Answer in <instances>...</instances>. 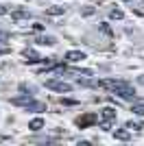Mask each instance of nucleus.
<instances>
[{"mask_svg":"<svg viewBox=\"0 0 144 146\" xmlns=\"http://www.w3.org/2000/svg\"><path fill=\"white\" fill-rule=\"evenodd\" d=\"M101 118L103 120H116V109L114 107H103L101 109Z\"/></svg>","mask_w":144,"mask_h":146,"instance_id":"4","label":"nucleus"},{"mask_svg":"<svg viewBox=\"0 0 144 146\" xmlns=\"http://www.w3.org/2000/svg\"><path fill=\"white\" fill-rule=\"evenodd\" d=\"M61 103H63V105H77L74 100H70V98H61Z\"/></svg>","mask_w":144,"mask_h":146,"instance_id":"18","label":"nucleus"},{"mask_svg":"<svg viewBox=\"0 0 144 146\" xmlns=\"http://www.w3.org/2000/svg\"><path fill=\"white\" fill-rule=\"evenodd\" d=\"M109 15H111V20H122V18H125V13L120 11V9H111Z\"/></svg>","mask_w":144,"mask_h":146,"instance_id":"15","label":"nucleus"},{"mask_svg":"<svg viewBox=\"0 0 144 146\" xmlns=\"http://www.w3.org/2000/svg\"><path fill=\"white\" fill-rule=\"evenodd\" d=\"M11 103L13 105H24V107H29V105L33 103V96H29V94H26V96H18V98H13Z\"/></svg>","mask_w":144,"mask_h":146,"instance_id":"6","label":"nucleus"},{"mask_svg":"<svg viewBox=\"0 0 144 146\" xmlns=\"http://www.w3.org/2000/svg\"><path fill=\"white\" fill-rule=\"evenodd\" d=\"M92 13H94V7H85L83 9V15H92Z\"/></svg>","mask_w":144,"mask_h":146,"instance_id":"17","label":"nucleus"},{"mask_svg":"<svg viewBox=\"0 0 144 146\" xmlns=\"http://www.w3.org/2000/svg\"><path fill=\"white\" fill-rule=\"evenodd\" d=\"M140 83H142V85H144V76H140Z\"/></svg>","mask_w":144,"mask_h":146,"instance_id":"22","label":"nucleus"},{"mask_svg":"<svg viewBox=\"0 0 144 146\" xmlns=\"http://www.w3.org/2000/svg\"><path fill=\"white\" fill-rule=\"evenodd\" d=\"M131 111L135 113V116H144V103H133Z\"/></svg>","mask_w":144,"mask_h":146,"instance_id":"11","label":"nucleus"},{"mask_svg":"<svg viewBox=\"0 0 144 146\" xmlns=\"http://www.w3.org/2000/svg\"><path fill=\"white\" fill-rule=\"evenodd\" d=\"M5 13H9V11H7V9H5V7H2V5H0V15H5Z\"/></svg>","mask_w":144,"mask_h":146,"instance_id":"20","label":"nucleus"},{"mask_svg":"<svg viewBox=\"0 0 144 146\" xmlns=\"http://www.w3.org/2000/svg\"><path fill=\"white\" fill-rule=\"evenodd\" d=\"M26 109H35V111H44V109H46V105H44V103H35V100H33V103H31L29 107H26Z\"/></svg>","mask_w":144,"mask_h":146,"instance_id":"12","label":"nucleus"},{"mask_svg":"<svg viewBox=\"0 0 144 146\" xmlns=\"http://www.w3.org/2000/svg\"><path fill=\"white\" fill-rule=\"evenodd\" d=\"M11 15H13L15 20H24V18H29V13H26V11H15V13H11Z\"/></svg>","mask_w":144,"mask_h":146,"instance_id":"16","label":"nucleus"},{"mask_svg":"<svg viewBox=\"0 0 144 146\" xmlns=\"http://www.w3.org/2000/svg\"><path fill=\"white\" fill-rule=\"evenodd\" d=\"M94 120H96V116H94V113H87V116L79 118V120H77V124H79V127H81V129H83V127H87V124H92V122H94Z\"/></svg>","mask_w":144,"mask_h":146,"instance_id":"7","label":"nucleus"},{"mask_svg":"<svg viewBox=\"0 0 144 146\" xmlns=\"http://www.w3.org/2000/svg\"><path fill=\"white\" fill-rule=\"evenodd\" d=\"M22 55H24V59H26V63H37V61H39V57H37V52H35V50H24V52H22Z\"/></svg>","mask_w":144,"mask_h":146,"instance_id":"5","label":"nucleus"},{"mask_svg":"<svg viewBox=\"0 0 144 146\" xmlns=\"http://www.w3.org/2000/svg\"><path fill=\"white\" fill-rule=\"evenodd\" d=\"M66 59L70 61V63H79V61L85 59V52H83V50H68V52H66Z\"/></svg>","mask_w":144,"mask_h":146,"instance_id":"3","label":"nucleus"},{"mask_svg":"<svg viewBox=\"0 0 144 146\" xmlns=\"http://www.w3.org/2000/svg\"><path fill=\"white\" fill-rule=\"evenodd\" d=\"M48 15H63L66 13V7H50V9H46Z\"/></svg>","mask_w":144,"mask_h":146,"instance_id":"10","label":"nucleus"},{"mask_svg":"<svg viewBox=\"0 0 144 146\" xmlns=\"http://www.w3.org/2000/svg\"><path fill=\"white\" fill-rule=\"evenodd\" d=\"M37 44H42V46H55L57 44V39L50 35H44V37H37Z\"/></svg>","mask_w":144,"mask_h":146,"instance_id":"9","label":"nucleus"},{"mask_svg":"<svg viewBox=\"0 0 144 146\" xmlns=\"http://www.w3.org/2000/svg\"><path fill=\"white\" fill-rule=\"evenodd\" d=\"M7 39H9V35H7V33H0V42H7Z\"/></svg>","mask_w":144,"mask_h":146,"instance_id":"19","label":"nucleus"},{"mask_svg":"<svg viewBox=\"0 0 144 146\" xmlns=\"http://www.w3.org/2000/svg\"><path fill=\"white\" fill-rule=\"evenodd\" d=\"M46 87H50V90H55V92H59V94H70V92H72V85H70V83H66V81H57V79L46 81Z\"/></svg>","mask_w":144,"mask_h":146,"instance_id":"2","label":"nucleus"},{"mask_svg":"<svg viewBox=\"0 0 144 146\" xmlns=\"http://www.w3.org/2000/svg\"><path fill=\"white\" fill-rule=\"evenodd\" d=\"M29 129H31V131H42V129H44V120H42V118H33V120L29 122Z\"/></svg>","mask_w":144,"mask_h":146,"instance_id":"8","label":"nucleus"},{"mask_svg":"<svg viewBox=\"0 0 144 146\" xmlns=\"http://www.w3.org/2000/svg\"><path fill=\"white\" fill-rule=\"evenodd\" d=\"M9 52V48H0V55H7Z\"/></svg>","mask_w":144,"mask_h":146,"instance_id":"21","label":"nucleus"},{"mask_svg":"<svg viewBox=\"0 0 144 146\" xmlns=\"http://www.w3.org/2000/svg\"><path fill=\"white\" fill-rule=\"evenodd\" d=\"M98 87H105V90H111L114 94H118L120 98L125 100H135V90H133L127 81H118V79H105L98 81Z\"/></svg>","mask_w":144,"mask_h":146,"instance_id":"1","label":"nucleus"},{"mask_svg":"<svg viewBox=\"0 0 144 146\" xmlns=\"http://www.w3.org/2000/svg\"><path fill=\"white\" fill-rule=\"evenodd\" d=\"M116 140H129V131H114Z\"/></svg>","mask_w":144,"mask_h":146,"instance_id":"14","label":"nucleus"},{"mask_svg":"<svg viewBox=\"0 0 144 146\" xmlns=\"http://www.w3.org/2000/svg\"><path fill=\"white\" fill-rule=\"evenodd\" d=\"M127 129H131V131H142L144 129V124H140V122H127Z\"/></svg>","mask_w":144,"mask_h":146,"instance_id":"13","label":"nucleus"},{"mask_svg":"<svg viewBox=\"0 0 144 146\" xmlns=\"http://www.w3.org/2000/svg\"><path fill=\"white\" fill-rule=\"evenodd\" d=\"M122 2H131V0H122Z\"/></svg>","mask_w":144,"mask_h":146,"instance_id":"23","label":"nucleus"}]
</instances>
